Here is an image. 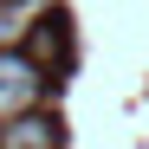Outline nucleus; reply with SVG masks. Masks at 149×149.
<instances>
[{"label":"nucleus","mask_w":149,"mask_h":149,"mask_svg":"<svg viewBox=\"0 0 149 149\" xmlns=\"http://www.w3.org/2000/svg\"><path fill=\"white\" fill-rule=\"evenodd\" d=\"M39 104H45V65L33 52H19V45H7V52H0V123L26 117Z\"/></svg>","instance_id":"f257e3e1"},{"label":"nucleus","mask_w":149,"mask_h":149,"mask_svg":"<svg viewBox=\"0 0 149 149\" xmlns=\"http://www.w3.org/2000/svg\"><path fill=\"white\" fill-rule=\"evenodd\" d=\"M52 143H58V123H52V117H39V110L0 123V149H52Z\"/></svg>","instance_id":"f03ea898"},{"label":"nucleus","mask_w":149,"mask_h":149,"mask_svg":"<svg viewBox=\"0 0 149 149\" xmlns=\"http://www.w3.org/2000/svg\"><path fill=\"white\" fill-rule=\"evenodd\" d=\"M39 7H45V0H0V52H7V45H26Z\"/></svg>","instance_id":"7ed1b4c3"},{"label":"nucleus","mask_w":149,"mask_h":149,"mask_svg":"<svg viewBox=\"0 0 149 149\" xmlns=\"http://www.w3.org/2000/svg\"><path fill=\"white\" fill-rule=\"evenodd\" d=\"M26 39H33V58H39V65H52V58H65V33H58V26H33Z\"/></svg>","instance_id":"20e7f679"}]
</instances>
